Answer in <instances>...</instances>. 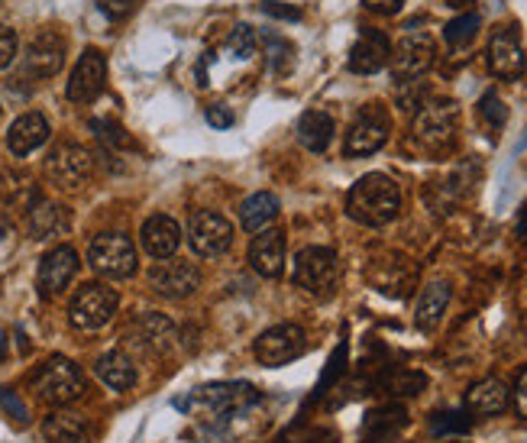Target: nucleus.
Returning <instances> with one entry per match:
<instances>
[{
	"label": "nucleus",
	"instance_id": "nucleus-1",
	"mask_svg": "<svg viewBox=\"0 0 527 443\" xmlns=\"http://www.w3.org/2000/svg\"><path fill=\"white\" fill-rule=\"evenodd\" d=\"M401 211V188L382 172L363 175L346 195V214L363 227H385Z\"/></svg>",
	"mask_w": 527,
	"mask_h": 443
},
{
	"label": "nucleus",
	"instance_id": "nucleus-2",
	"mask_svg": "<svg viewBox=\"0 0 527 443\" xmlns=\"http://www.w3.org/2000/svg\"><path fill=\"white\" fill-rule=\"evenodd\" d=\"M33 389H36L39 398L49 401V405L65 408V405H72V401H78L81 395H85L88 385H85V376H81V369L72 363V359L52 356L39 366V372L33 376Z\"/></svg>",
	"mask_w": 527,
	"mask_h": 443
},
{
	"label": "nucleus",
	"instance_id": "nucleus-3",
	"mask_svg": "<svg viewBox=\"0 0 527 443\" xmlns=\"http://www.w3.org/2000/svg\"><path fill=\"white\" fill-rule=\"evenodd\" d=\"M456 127H460V107L450 98H437V101H427L418 114H414L411 133L424 149L440 152L453 143Z\"/></svg>",
	"mask_w": 527,
	"mask_h": 443
},
{
	"label": "nucleus",
	"instance_id": "nucleus-4",
	"mask_svg": "<svg viewBox=\"0 0 527 443\" xmlns=\"http://www.w3.org/2000/svg\"><path fill=\"white\" fill-rule=\"evenodd\" d=\"M120 308V295L104 282H88L81 285L72 304H68V321L78 330H101L104 324L114 321Z\"/></svg>",
	"mask_w": 527,
	"mask_h": 443
},
{
	"label": "nucleus",
	"instance_id": "nucleus-5",
	"mask_svg": "<svg viewBox=\"0 0 527 443\" xmlns=\"http://www.w3.org/2000/svg\"><path fill=\"white\" fill-rule=\"evenodd\" d=\"M340 279V259L327 246H308L295 259V285L311 295H330Z\"/></svg>",
	"mask_w": 527,
	"mask_h": 443
},
{
	"label": "nucleus",
	"instance_id": "nucleus-6",
	"mask_svg": "<svg viewBox=\"0 0 527 443\" xmlns=\"http://www.w3.org/2000/svg\"><path fill=\"white\" fill-rule=\"evenodd\" d=\"M392 133V117L382 104H366L346 130V156H372Z\"/></svg>",
	"mask_w": 527,
	"mask_h": 443
},
{
	"label": "nucleus",
	"instance_id": "nucleus-7",
	"mask_svg": "<svg viewBox=\"0 0 527 443\" xmlns=\"http://www.w3.org/2000/svg\"><path fill=\"white\" fill-rule=\"evenodd\" d=\"M88 262L107 279H130L136 272V249L123 233H101L88 246Z\"/></svg>",
	"mask_w": 527,
	"mask_h": 443
},
{
	"label": "nucleus",
	"instance_id": "nucleus-8",
	"mask_svg": "<svg viewBox=\"0 0 527 443\" xmlns=\"http://www.w3.org/2000/svg\"><path fill=\"white\" fill-rule=\"evenodd\" d=\"M437 59V43L427 33H405L398 39V46L392 49V75L398 81H414L424 72H431V65Z\"/></svg>",
	"mask_w": 527,
	"mask_h": 443
},
{
	"label": "nucleus",
	"instance_id": "nucleus-9",
	"mask_svg": "<svg viewBox=\"0 0 527 443\" xmlns=\"http://www.w3.org/2000/svg\"><path fill=\"white\" fill-rule=\"evenodd\" d=\"M91 169H94L91 152H88L85 146H78V143H62V146H55V149L49 152V159H46V175H49L59 188H72V191L88 182Z\"/></svg>",
	"mask_w": 527,
	"mask_h": 443
},
{
	"label": "nucleus",
	"instance_id": "nucleus-10",
	"mask_svg": "<svg viewBox=\"0 0 527 443\" xmlns=\"http://www.w3.org/2000/svg\"><path fill=\"white\" fill-rule=\"evenodd\" d=\"M188 243L198 256H220L233 243V224L214 211H198L188 220Z\"/></svg>",
	"mask_w": 527,
	"mask_h": 443
},
{
	"label": "nucleus",
	"instance_id": "nucleus-11",
	"mask_svg": "<svg viewBox=\"0 0 527 443\" xmlns=\"http://www.w3.org/2000/svg\"><path fill=\"white\" fill-rule=\"evenodd\" d=\"M304 330L298 324H275L256 340V359L262 366H285L304 353Z\"/></svg>",
	"mask_w": 527,
	"mask_h": 443
},
{
	"label": "nucleus",
	"instance_id": "nucleus-12",
	"mask_svg": "<svg viewBox=\"0 0 527 443\" xmlns=\"http://www.w3.org/2000/svg\"><path fill=\"white\" fill-rule=\"evenodd\" d=\"M149 285H152V292L162 295V298L182 301V298H188V295L198 292L201 272H198V266H194V262H188V259L159 262V266L149 272Z\"/></svg>",
	"mask_w": 527,
	"mask_h": 443
},
{
	"label": "nucleus",
	"instance_id": "nucleus-13",
	"mask_svg": "<svg viewBox=\"0 0 527 443\" xmlns=\"http://www.w3.org/2000/svg\"><path fill=\"white\" fill-rule=\"evenodd\" d=\"M207 405V408H214V411H237V408H246V405H253V401H259L256 389L249 382H214V385H204V389H194L188 398H178L175 401V408H182L185 405Z\"/></svg>",
	"mask_w": 527,
	"mask_h": 443
},
{
	"label": "nucleus",
	"instance_id": "nucleus-14",
	"mask_svg": "<svg viewBox=\"0 0 527 443\" xmlns=\"http://www.w3.org/2000/svg\"><path fill=\"white\" fill-rule=\"evenodd\" d=\"M62 65H65V39L55 30H39L30 39V46H26V55H23L26 75L52 78V75H59Z\"/></svg>",
	"mask_w": 527,
	"mask_h": 443
},
{
	"label": "nucleus",
	"instance_id": "nucleus-15",
	"mask_svg": "<svg viewBox=\"0 0 527 443\" xmlns=\"http://www.w3.org/2000/svg\"><path fill=\"white\" fill-rule=\"evenodd\" d=\"M107 81V62L97 49H85V55L78 59L72 78H68V101L75 104H91L97 94L104 91Z\"/></svg>",
	"mask_w": 527,
	"mask_h": 443
},
{
	"label": "nucleus",
	"instance_id": "nucleus-16",
	"mask_svg": "<svg viewBox=\"0 0 527 443\" xmlns=\"http://www.w3.org/2000/svg\"><path fill=\"white\" fill-rule=\"evenodd\" d=\"M78 272V253L72 246H55L39 262V295L55 298L59 292H65L68 282L75 279Z\"/></svg>",
	"mask_w": 527,
	"mask_h": 443
},
{
	"label": "nucleus",
	"instance_id": "nucleus-17",
	"mask_svg": "<svg viewBox=\"0 0 527 443\" xmlns=\"http://www.w3.org/2000/svg\"><path fill=\"white\" fill-rule=\"evenodd\" d=\"M489 68L498 78H518L524 72V46L515 26H498L489 39Z\"/></svg>",
	"mask_w": 527,
	"mask_h": 443
},
{
	"label": "nucleus",
	"instance_id": "nucleus-18",
	"mask_svg": "<svg viewBox=\"0 0 527 443\" xmlns=\"http://www.w3.org/2000/svg\"><path fill=\"white\" fill-rule=\"evenodd\" d=\"M130 337L143 353H169L175 346V340H178V327L165 314L149 311L133 324Z\"/></svg>",
	"mask_w": 527,
	"mask_h": 443
},
{
	"label": "nucleus",
	"instance_id": "nucleus-19",
	"mask_svg": "<svg viewBox=\"0 0 527 443\" xmlns=\"http://www.w3.org/2000/svg\"><path fill=\"white\" fill-rule=\"evenodd\" d=\"M392 59V46L388 36L379 30H363V36L356 39V46L350 49V72L356 75H376Z\"/></svg>",
	"mask_w": 527,
	"mask_h": 443
},
{
	"label": "nucleus",
	"instance_id": "nucleus-20",
	"mask_svg": "<svg viewBox=\"0 0 527 443\" xmlns=\"http://www.w3.org/2000/svg\"><path fill=\"white\" fill-rule=\"evenodd\" d=\"M249 266H253L262 279H275L285 266V237L279 230H262L256 240L249 243Z\"/></svg>",
	"mask_w": 527,
	"mask_h": 443
},
{
	"label": "nucleus",
	"instance_id": "nucleus-21",
	"mask_svg": "<svg viewBox=\"0 0 527 443\" xmlns=\"http://www.w3.org/2000/svg\"><path fill=\"white\" fill-rule=\"evenodd\" d=\"M140 240H143V249H146L149 256L172 259L175 249L182 246V230H178V224H175L169 214H156V217H149L146 224H143Z\"/></svg>",
	"mask_w": 527,
	"mask_h": 443
},
{
	"label": "nucleus",
	"instance_id": "nucleus-22",
	"mask_svg": "<svg viewBox=\"0 0 527 443\" xmlns=\"http://www.w3.org/2000/svg\"><path fill=\"white\" fill-rule=\"evenodd\" d=\"M49 140V120L43 114H23L10 123L7 130V149L13 156H30L33 149H39Z\"/></svg>",
	"mask_w": 527,
	"mask_h": 443
},
{
	"label": "nucleus",
	"instance_id": "nucleus-23",
	"mask_svg": "<svg viewBox=\"0 0 527 443\" xmlns=\"http://www.w3.org/2000/svg\"><path fill=\"white\" fill-rule=\"evenodd\" d=\"M72 227V214L68 207L55 204V201H39L33 211H30V237L33 240H52V237H62Z\"/></svg>",
	"mask_w": 527,
	"mask_h": 443
},
{
	"label": "nucleus",
	"instance_id": "nucleus-24",
	"mask_svg": "<svg viewBox=\"0 0 527 443\" xmlns=\"http://www.w3.org/2000/svg\"><path fill=\"white\" fill-rule=\"evenodd\" d=\"M88 418L78 411H68V408H59L52 411L49 418L43 421V437L49 443H85L88 440Z\"/></svg>",
	"mask_w": 527,
	"mask_h": 443
},
{
	"label": "nucleus",
	"instance_id": "nucleus-25",
	"mask_svg": "<svg viewBox=\"0 0 527 443\" xmlns=\"http://www.w3.org/2000/svg\"><path fill=\"white\" fill-rule=\"evenodd\" d=\"M450 295L453 292L447 282H431L421 288V298H418V304H414V324H418V330H434L443 321Z\"/></svg>",
	"mask_w": 527,
	"mask_h": 443
},
{
	"label": "nucleus",
	"instance_id": "nucleus-26",
	"mask_svg": "<svg viewBox=\"0 0 527 443\" xmlns=\"http://www.w3.org/2000/svg\"><path fill=\"white\" fill-rule=\"evenodd\" d=\"M0 201H7L10 207H20V211H33L43 201V195H39V185L33 182V175L4 169L0 172Z\"/></svg>",
	"mask_w": 527,
	"mask_h": 443
},
{
	"label": "nucleus",
	"instance_id": "nucleus-27",
	"mask_svg": "<svg viewBox=\"0 0 527 443\" xmlns=\"http://www.w3.org/2000/svg\"><path fill=\"white\" fill-rule=\"evenodd\" d=\"M97 379H101L107 389H114V392H127L136 385V366H133V359L123 353V350H110L104 353L101 359H97Z\"/></svg>",
	"mask_w": 527,
	"mask_h": 443
},
{
	"label": "nucleus",
	"instance_id": "nucleus-28",
	"mask_svg": "<svg viewBox=\"0 0 527 443\" xmlns=\"http://www.w3.org/2000/svg\"><path fill=\"white\" fill-rule=\"evenodd\" d=\"M334 133H337V123L330 114H324V110H308V114L298 120V140L311 152H327L330 143H334Z\"/></svg>",
	"mask_w": 527,
	"mask_h": 443
},
{
	"label": "nucleus",
	"instance_id": "nucleus-29",
	"mask_svg": "<svg viewBox=\"0 0 527 443\" xmlns=\"http://www.w3.org/2000/svg\"><path fill=\"white\" fill-rule=\"evenodd\" d=\"M466 408L473 414H502L508 408V385L502 379H482L466 392Z\"/></svg>",
	"mask_w": 527,
	"mask_h": 443
},
{
	"label": "nucleus",
	"instance_id": "nucleus-30",
	"mask_svg": "<svg viewBox=\"0 0 527 443\" xmlns=\"http://www.w3.org/2000/svg\"><path fill=\"white\" fill-rule=\"evenodd\" d=\"M279 217V198L269 195V191H259V195H249L240 204V224L249 233H262L272 220Z\"/></svg>",
	"mask_w": 527,
	"mask_h": 443
},
{
	"label": "nucleus",
	"instance_id": "nucleus-31",
	"mask_svg": "<svg viewBox=\"0 0 527 443\" xmlns=\"http://www.w3.org/2000/svg\"><path fill=\"white\" fill-rule=\"evenodd\" d=\"M408 424V411L405 405H385L366 414V424H363V437L366 443H379L385 437H392L395 431Z\"/></svg>",
	"mask_w": 527,
	"mask_h": 443
},
{
	"label": "nucleus",
	"instance_id": "nucleus-32",
	"mask_svg": "<svg viewBox=\"0 0 527 443\" xmlns=\"http://www.w3.org/2000/svg\"><path fill=\"white\" fill-rule=\"evenodd\" d=\"M385 392L388 395H398V398H414L427 389V376L424 372H414V369H395L392 376H385Z\"/></svg>",
	"mask_w": 527,
	"mask_h": 443
},
{
	"label": "nucleus",
	"instance_id": "nucleus-33",
	"mask_svg": "<svg viewBox=\"0 0 527 443\" xmlns=\"http://www.w3.org/2000/svg\"><path fill=\"white\" fill-rule=\"evenodd\" d=\"M479 26H482L479 13H460V17L447 23V30H443V39H447L453 49H466V46L476 39Z\"/></svg>",
	"mask_w": 527,
	"mask_h": 443
},
{
	"label": "nucleus",
	"instance_id": "nucleus-34",
	"mask_svg": "<svg viewBox=\"0 0 527 443\" xmlns=\"http://www.w3.org/2000/svg\"><path fill=\"white\" fill-rule=\"evenodd\" d=\"M469 427H473V421H469L466 411H437L434 418H431V434L434 437L469 434Z\"/></svg>",
	"mask_w": 527,
	"mask_h": 443
},
{
	"label": "nucleus",
	"instance_id": "nucleus-35",
	"mask_svg": "<svg viewBox=\"0 0 527 443\" xmlns=\"http://www.w3.org/2000/svg\"><path fill=\"white\" fill-rule=\"evenodd\" d=\"M479 114H482V120L489 123L492 130H502L505 120H508V107L502 104V98H498L495 91H489V94H485V98L479 101Z\"/></svg>",
	"mask_w": 527,
	"mask_h": 443
},
{
	"label": "nucleus",
	"instance_id": "nucleus-36",
	"mask_svg": "<svg viewBox=\"0 0 527 443\" xmlns=\"http://www.w3.org/2000/svg\"><path fill=\"white\" fill-rule=\"evenodd\" d=\"M230 52H233V59H249V55L256 52V30H253V26L240 23L237 30H233V36H230Z\"/></svg>",
	"mask_w": 527,
	"mask_h": 443
},
{
	"label": "nucleus",
	"instance_id": "nucleus-37",
	"mask_svg": "<svg viewBox=\"0 0 527 443\" xmlns=\"http://www.w3.org/2000/svg\"><path fill=\"white\" fill-rule=\"evenodd\" d=\"M343 369H346V343H340L337 350H334V356H330V363H327L324 376H321V385H317V395H324L330 385H334L343 376Z\"/></svg>",
	"mask_w": 527,
	"mask_h": 443
},
{
	"label": "nucleus",
	"instance_id": "nucleus-38",
	"mask_svg": "<svg viewBox=\"0 0 527 443\" xmlns=\"http://www.w3.org/2000/svg\"><path fill=\"white\" fill-rule=\"evenodd\" d=\"M91 130H97V136H101V140L110 143V146L133 149V140L127 136V130L117 127V123H110V120H94V123H91Z\"/></svg>",
	"mask_w": 527,
	"mask_h": 443
},
{
	"label": "nucleus",
	"instance_id": "nucleus-39",
	"mask_svg": "<svg viewBox=\"0 0 527 443\" xmlns=\"http://www.w3.org/2000/svg\"><path fill=\"white\" fill-rule=\"evenodd\" d=\"M269 62H272V68H275V72H288V65H291V52H295V49H291V43H285V39H279V36H269Z\"/></svg>",
	"mask_w": 527,
	"mask_h": 443
},
{
	"label": "nucleus",
	"instance_id": "nucleus-40",
	"mask_svg": "<svg viewBox=\"0 0 527 443\" xmlns=\"http://www.w3.org/2000/svg\"><path fill=\"white\" fill-rule=\"evenodd\" d=\"M136 4H140V0H97V7H101V13L110 20H127L136 10Z\"/></svg>",
	"mask_w": 527,
	"mask_h": 443
},
{
	"label": "nucleus",
	"instance_id": "nucleus-41",
	"mask_svg": "<svg viewBox=\"0 0 527 443\" xmlns=\"http://www.w3.org/2000/svg\"><path fill=\"white\" fill-rule=\"evenodd\" d=\"M13 59H17V33L0 23V68H7Z\"/></svg>",
	"mask_w": 527,
	"mask_h": 443
},
{
	"label": "nucleus",
	"instance_id": "nucleus-42",
	"mask_svg": "<svg viewBox=\"0 0 527 443\" xmlns=\"http://www.w3.org/2000/svg\"><path fill=\"white\" fill-rule=\"evenodd\" d=\"M0 405H4V408L10 411V418L17 421V424H26V421H30V411H26V405H23V401H20L17 395H13L10 389H0Z\"/></svg>",
	"mask_w": 527,
	"mask_h": 443
},
{
	"label": "nucleus",
	"instance_id": "nucleus-43",
	"mask_svg": "<svg viewBox=\"0 0 527 443\" xmlns=\"http://www.w3.org/2000/svg\"><path fill=\"white\" fill-rule=\"evenodd\" d=\"M515 411L521 418H527V366L518 372V382H515Z\"/></svg>",
	"mask_w": 527,
	"mask_h": 443
},
{
	"label": "nucleus",
	"instance_id": "nucleus-44",
	"mask_svg": "<svg viewBox=\"0 0 527 443\" xmlns=\"http://www.w3.org/2000/svg\"><path fill=\"white\" fill-rule=\"evenodd\" d=\"M207 120H211V127H230L233 114L224 104H214V107H207Z\"/></svg>",
	"mask_w": 527,
	"mask_h": 443
},
{
	"label": "nucleus",
	"instance_id": "nucleus-45",
	"mask_svg": "<svg viewBox=\"0 0 527 443\" xmlns=\"http://www.w3.org/2000/svg\"><path fill=\"white\" fill-rule=\"evenodd\" d=\"M262 10L269 17H282V20H301V10L298 7H285V4H262Z\"/></svg>",
	"mask_w": 527,
	"mask_h": 443
},
{
	"label": "nucleus",
	"instance_id": "nucleus-46",
	"mask_svg": "<svg viewBox=\"0 0 527 443\" xmlns=\"http://www.w3.org/2000/svg\"><path fill=\"white\" fill-rule=\"evenodd\" d=\"M363 4L372 13H385V17H388V13H398V7L405 4V0H363Z\"/></svg>",
	"mask_w": 527,
	"mask_h": 443
},
{
	"label": "nucleus",
	"instance_id": "nucleus-47",
	"mask_svg": "<svg viewBox=\"0 0 527 443\" xmlns=\"http://www.w3.org/2000/svg\"><path fill=\"white\" fill-rule=\"evenodd\" d=\"M10 237V217L0 211V240H7Z\"/></svg>",
	"mask_w": 527,
	"mask_h": 443
},
{
	"label": "nucleus",
	"instance_id": "nucleus-48",
	"mask_svg": "<svg viewBox=\"0 0 527 443\" xmlns=\"http://www.w3.org/2000/svg\"><path fill=\"white\" fill-rule=\"evenodd\" d=\"M4 356H7V337L0 334V359H4Z\"/></svg>",
	"mask_w": 527,
	"mask_h": 443
},
{
	"label": "nucleus",
	"instance_id": "nucleus-49",
	"mask_svg": "<svg viewBox=\"0 0 527 443\" xmlns=\"http://www.w3.org/2000/svg\"><path fill=\"white\" fill-rule=\"evenodd\" d=\"M450 4H453V7H463V4H469V0H450Z\"/></svg>",
	"mask_w": 527,
	"mask_h": 443
}]
</instances>
